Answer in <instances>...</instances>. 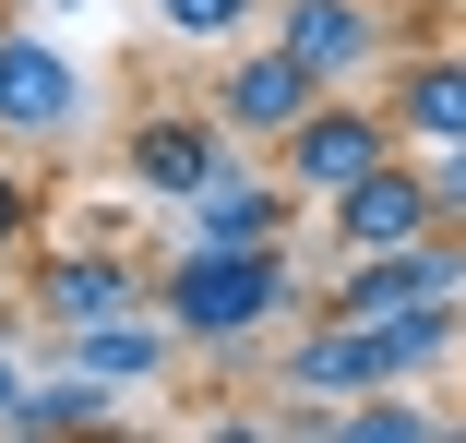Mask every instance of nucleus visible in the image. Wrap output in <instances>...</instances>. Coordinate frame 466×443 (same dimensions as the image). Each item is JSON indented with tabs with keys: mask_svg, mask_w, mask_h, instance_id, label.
<instances>
[{
	"mask_svg": "<svg viewBox=\"0 0 466 443\" xmlns=\"http://www.w3.org/2000/svg\"><path fill=\"white\" fill-rule=\"evenodd\" d=\"M288 300H299L288 240H263V252H204V240H192V252L156 276V312L179 324V347H239V335H263Z\"/></svg>",
	"mask_w": 466,
	"mask_h": 443,
	"instance_id": "obj_1",
	"label": "nucleus"
},
{
	"mask_svg": "<svg viewBox=\"0 0 466 443\" xmlns=\"http://www.w3.org/2000/svg\"><path fill=\"white\" fill-rule=\"evenodd\" d=\"M323 97H335V84H323V72H311L288 36H275V48H239V60L216 72V120H228L239 144H288V132H299Z\"/></svg>",
	"mask_w": 466,
	"mask_h": 443,
	"instance_id": "obj_2",
	"label": "nucleus"
},
{
	"mask_svg": "<svg viewBox=\"0 0 466 443\" xmlns=\"http://www.w3.org/2000/svg\"><path fill=\"white\" fill-rule=\"evenodd\" d=\"M395 144H407V132H395V108H335V97H323V108H311L288 144H275V156H288V192H299V204H335V192H347V180H370Z\"/></svg>",
	"mask_w": 466,
	"mask_h": 443,
	"instance_id": "obj_3",
	"label": "nucleus"
},
{
	"mask_svg": "<svg viewBox=\"0 0 466 443\" xmlns=\"http://www.w3.org/2000/svg\"><path fill=\"white\" fill-rule=\"evenodd\" d=\"M84 132V72L25 36V25H0V144H72Z\"/></svg>",
	"mask_w": 466,
	"mask_h": 443,
	"instance_id": "obj_4",
	"label": "nucleus"
},
{
	"mask_svg": "<svg viewBox=\"0 0 466 443\" xmlns=\"http://www.w3.org/2000/svg\"><path fill=\"white\" fill-rule=\"evenodd\" d=\"M466 288V240H395V252H347V276L311 312H407V300H454Z\"/></svg>",
	"mask_w": 466,
	"mask_h": 443,
	"instance_id": "obj_5",
	"label": "nucleus"
},
{
	"mask_svg": "<svg viewBox=\"0 0 466 443\" xmlns=\"http://www.w3.org/2000/svg\"><path fill=\"white\" fill-rule=\"evenodd\" d=\"M228 156H239V132H228V120H216V97H204V108H156V120L132 132V156H120V168H132L156 204H192Z\"/></svg>",
	"mask_w": 466,
	"mask_h": 443,
	"instance_id": "obj_6",
	"label": "nucleus"
},
{
	"mask_svg": "<svg viewBox=\"0 0 466 443\" xmlns=\"http://www.w3.org/2000/svg\"><path fill=\"white\" fill-rule=\"evenodd\" d=\"M323 216H335L347 252H395V240H431V228H442V192H431V168H395V156H383V168L347 180Z\"/></svg>",
	"mask_w": 466,
	"mask_h": 443,
	"instance_id": "obj_7",
	"label": "nucleus"
},
{
	"mask_svg": "<svg viewBox=\"0 0 466 443\" xmlns=\"http://www.w3.org/2000/svg\"><path fill=\"white\" fill-rule=\"evenodd\" d=\"M395 384V347L370 312H311V335L288 347V396H370Z\"/></svg>",
	"mask_w": 466,
	"mask_h": 443,
	"instance_id": "obj_8",
	"label": "nucleus"
},
{
	"mask_svg": "<svg viewBox=\"0 0 466 443\" xmlns=\"http://www.w3.org/2000/svg\"><path fill=\"white\" fill-rule=\"evenodd\" d=\"M167 347H179V324L144 300V312H108V324H60V360L72 372H96V384H120V396H144L156 372H167Z\"/></svg>",
	"mask_w": 466,
	"mask_h": 443,
	"instance_id": "obj_9",
	"label": "nucleus"
},
{
	"mask_svg": "<svg viewBox=\"0 0 466 443\" xmlns=\"http://www.w3.org/2000/svg\"><path fill=\"white\" fill-rule=\"evenodd\" d=\"M179 216H192V240H204V252H263V240H288L299 192H275V180H251V168L228 156V168H216V180H204L192 204H179Z\"/></svg>",
	"mask_w": 466,
	"mask_h": 443,
	"instance_id": "obj_10",
	"label": "nucleus"
},
{
	"mask_svg": "<svg viewBox=\"0 0 466 443\" xmlns=\"http://www.w3.org/2000/svg\"><path fill=\"white\" fill-rule=\"evenodd\" d=\"M156 300V276H132L120 252H60L48 276H36V324L60 335V324H108V312H144Z\"/></svg>",
	"mask_w": 466,
	"mask_h": 443,
	"instance_id": "obj_11",
	"label": "nucleus"
},
{
	"mask_svg": "<svg viewBox=\"0 0 466 443\" xmlns=\"http://www.w3.org/2000/svg\"><path fill=\"white\" fill-rule=\"evenodd\" d=\"M275 36H288L323 84H347V72L383 60V13H370V0H288V13H275Z\"/></svg>",
	"mask_w": 466,
	"mask_h": 443,
	"instance_id": "obj_12",
	"label": "nucleus"
},
{
	"mask_svg": "<svg viewBox=\"0 0 466 443\" xmlns=\"http://www.w3.org/2000/svg\"><path fill=\"white\" fill-rule=\"evenodd\" d=\"M395 132L407 144H466V60H407L395 72Z\"/></svg>",
	"mask_w": 466,
	"mask_h": 443,
	"instance_id": "obj_13",
	"label": "nucleus"
},
{
	"mask_svg": "<svg viewBox=\"0 0 466 443\" xmlns=\"http://www.w3.org/2000/svg\"><path fill=\"white\" fill-rule=\"evenodd\" d=\"M108 419H120V384H96V372L25 384V407H13V431H108Z\"/></svg>",
	"mask_w": 466,
	"mask_h": 443,
	"instance_id": "obj_14",
	"label": "nucleus"
},
{
	"mask_svg": "<svg viewBox=\"0 0 466 443\" xmlns=\"http://www.w3.org/2000/svg\"><path fill=\"white\" fill-rule=\"evenodd\" d=\"M299 431H323V443H431L442 419H431V407H395V396H383V407H311Z\"/></svg>",
	"mask_w": 466,
	"mask_h": 443,
	"instance_id": "obj_15",
	"label": "nucleus"
},
{
	"mask_svg": "<svg viewBox=\"0 0 466 443\" xmlns=\"http://www.w3.org/2000/svg\"><path fill=\"white\" fill-rule=\"evenodd\" d=\"M251 13H263V0H156V25H167L179 48H228Z\"/></svg>",
	"mask_w": 466,
	"mask_h": 443,
	"instance_id": "obj_16",
	"label": "nucleus"
},
{
	"mask_svg": "<svg viewBox=\"0 0 466 443\" xmlns=\"http://www.w3.org/2000/svg\"><path fill=\"white\" fill-rule=\"evenodd\" d=\"M25 228H36V192H25V168H0V252H25Z\"/></svg>",
	"mask_w": 466,
	"mask_h": 443,
	"instance_id": "obj_17",
	"label": "nucleus"
},
{
	"mask_svg": "<svg viewBox=\"0 0 466 443\" xmlns=\"http://www.w3.org/2000/svg\"><path fill=\"white\" fill-rule=\"evenodd\" d=\"M431 192H442V216H466V144H431Z\"/></svg>",
	"mask_w": 466,
	"mask_h": 443,
	"instance_id": "obj_18",
	"label": "nucleus"
},
{
	"mask_svg": "<svg viewBox=\"0 0 466 443\" xmlns=\"http://www.w3.org/2000/svg\"><path fill=\"white\" fill-rule=\"evenodd\" d=\"M431 13H466V0H431Z\"/></svg>",
	"mask_w": 466,
	"mask_h": 443,
	"instance_id": "obj_19",
	"label": "nucleus"
}]
</instances>
